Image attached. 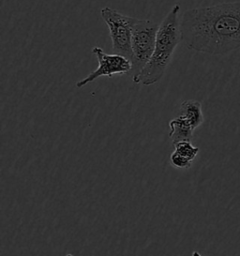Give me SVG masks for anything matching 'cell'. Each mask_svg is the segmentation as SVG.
<instances>
[{
	"instance_id": "6da1fadb",
	"label": "cell",
	"mask_w": 240,
	"mask_h": 256,
	"mask_svg": "<svg viewBox=\"0 0 240 256\" xmlns=\"http://www.w3.org/2000/svg\"><path fill=\"white\" fill-rule=\"evenodd\" d=\"M181 40L190 50L224 56L240 48V0L186 10Z\"/></svg>"
},
{
	"instance_id": "7a4b0ae2",
	"label": "cell",
	"mask_w": 240,
	"mask_h": 256,
	"mask_svg": "<svg viewBox=\"0 0 240 256\" xmlns=\"http://www.w3.org/2000/svg\"><path fill=\"white\" fill-rule=\"evenodd\" d=\"M180 6L176 4L160 24L153 54L142 70L132 77L135 84L151 86L158 82L172 60L181 40Z\"/></svg>"
},
{
	"instance_id": "3957f363",
	"label": "cell",
	"mask_w": 240,
	"mask_h": 256,
	"mask_svg": "<svg viewBox=\"0 0 240 256\" xmlns=\"http://www.w3.org/2000/svg\"><path fill=\"white\" fill-rule=\"evenodd\" d=\"M160 24L150 21L135 19L132 26V77L138 74L150 60L157 40L158 30Z\"/></svg>"
},
{
	"instance_id": "277c9868",
	"label": "cell",
	"mask_w": 240,
	"mask_h": 256,
	"mask_svg": "<svg viewBox=\"0 0 240 256\" xmlns=\"http://www.w3.org/2000/svg\"><path fill=\"white\" fill-rule=\"evenodd\" d=\"M100 14L110 31L114 54L125 56L132 61V26L136 18L123 16L109 7L102 8Z\"/></svg>"
},
{
	"instance_id": "5b68a950",
	"label": "cell",
	"mask_w": 240,
	"mask_h": 256,
	"mask_svg": "<svg viewBox=\"0 0 240 256\" xmlns=\"http://www.w3.org/2000/svg\"><path fill=\"white\" fill-rule=\"evenodd\" d=\"M92 53L97 58L98 63V68L94 72H90L86 78L76 83L75 86L78 90L82 88L88 84L94 82L96 79L102 76L111 77L116 74H126L132 72V61L126 58L125 56L116 54H108L104 53V51L100 47L98 46L92 49Z\"/></svg>"
},
{
	"instance_id": "8992f818",
	"label": "cell",
	"mask_w": 240,
	"mask_h": 256,
	"mask_svg": "<svg viewBox=\"0 0 240 256\" xmlns=\"http://www.w3.org/2000/svg\"><path fill=\"white\" fill-rule=\"evenodd\" d=\"M169 127L171 128L169 137L172 140V144L182 141L192 142L195 130L185 118L178 114L169 122Z\"/></svg>"
},
{
	"instance_id": "52a82bcc",
	"label": "cell",
	"mask_w": 240,
	"mask_h": 256,
	"mask_svg": "<svg viewBox=\"0 0 240 256\" xmlns=\"http://www.w3.org/2000/svg\"><path fill=\"white\" fill-rule=\"evenodd\" d=\"M180 116L185 118L194 130L200 127L204 122L201 102L194 100H184L180 106Z\"/></svg>"
},
{
	"instance_id": "ba28073f",
	"label": "cell",
	"mask_w": 240,
	"mask_h": 256,
	"mask_svg": "<svg viewBox=\"0 0 240 256\" xmlns=\"http://www.w3.org/2000/svg\"><path fill=\"white\" fill-rule=\"evenodd\" d=\"M174 151L178 152L181 156L187 158L190 160H194L199 153V148L192 146V142L182 141L178 143L174 144Z\"/></svg>"
},
{
	"instance_id": "9c48e42d",
	"label": "cell",
	"mask_w": 240,
	"mask_h": 256,
	"mask_svg": "<svg viewBox=\"0 0 240 256\" xmlns=\"http://www.w3.org/2000/svg\"><path fill=\"white\" fill-rule=\"evenodd\" d=\"M170 160H171V164L176 168L178 169H188L190 168V166L192 164V162L188 160L187 158L181 156L178 152L174 151L171 154L170 157Z\"/></svg>"
},
{
	"instance_id": "30bf717a",
	"label": "cell",
	"mask_w": 240,
	"mask_h": 256,
	"mask_svg": "<svg viewBox=\"0 0 240 256\" xmlns=\"http://www.w3.org/2000/svg\"><path fill=\"white\" fill-rule=\"evenodd\" d=\"M192 256H202L198 252H194V254H192Z\"/></svg>"
}]
</instances>
